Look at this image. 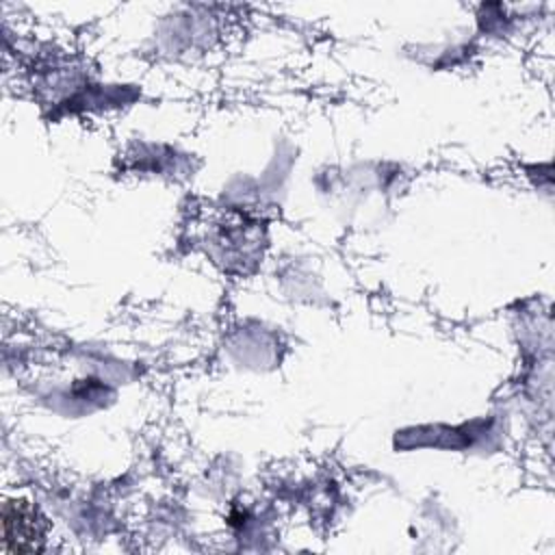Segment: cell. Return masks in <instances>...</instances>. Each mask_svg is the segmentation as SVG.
<instances>
[{"mask_svg":"<svg viewBox=\"0 0 555 555\" xmlns=\"http://www.w3.org/2000/svg\"><path fill=\"white\" fill-rule=\"evenodd\" d=\"M2 527H4V551H37L39 540L43 535V525L37 518V512L26 501H9L2 509Z\"/></svg>","mask_w":555,"mask_h":555,"instance_id":"6da1fadb","label":"cell"}]
</instances>
